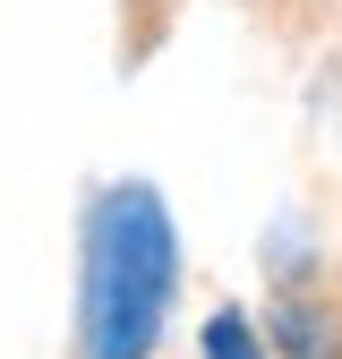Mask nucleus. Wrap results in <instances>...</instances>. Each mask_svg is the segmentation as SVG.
I'll return each instance as SVG.
<instances>
[{
    "mask_svg": "<svg viewBox=\"0 0 342 359\" xmlns=\"http://www.w3.org/2000/svg\"><path fill=\"white\" fill-rule=\"evenodd\" d=\"M171 291H180V231H171V205L146 180H120L95 197L86 214V359H146Z\"/></svg>",
    "mask_w": 342,
    "mask_h": 359,
    "instance_id": "1",
    "label": "nucleus"
},
{
    "mask_svg": "<svg viewBox=\"0 0 342 359\" xmlns=\"http://www.w3.org/2000/svg\"><path fill=\"white\" fill-rule=\"evenodd\" d=\"M205 359H266V342H256V325L231 308V317H214V325H205Z\"/></svg>",
    "mask_w": 342,
    "mask_h": 359,
    "instance_id": "2",
    "label": "nucleus"
},
{
    "mask_svg": "<svg viewBox=\"0 0 342 359\" xmlns=\"http://www.w3.org/2000/svg\"><path fill=\"white\" fill-rule=\"evenodd\" d=\"M282 351L291 359H334V325L308 317V308H291V317H282Z\"/></svg>",
    "mask_w": 342,
    "mask_h": 359,
    "instance_id": "3",
    "label": "nucleus"
}]
</instances>
